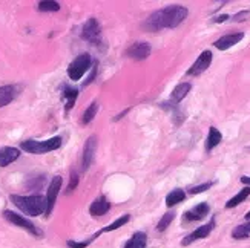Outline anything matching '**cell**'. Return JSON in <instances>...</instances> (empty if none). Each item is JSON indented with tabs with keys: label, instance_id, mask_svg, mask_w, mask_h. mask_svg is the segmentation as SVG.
I'll use <instances>...</instances> for the list:
<instances>
[{
	"label": "cell",
	"instance_id": "obj_1",
	"mask_svg": "<svg viewBox=\"0 0 250 248\" xmlns=\"http://www.w3.org/2000/svg\"><path fill=\"white\" fill-rule=\"evenodd\" d=\"M189 11L183 5H170L163 9L155 11L145 21V28L147 31H160V29H172L180 26L188 19Z\"/></svg>",
	"mask_w": 250,
	"mask_h": 248
},
{
	"label": "cell",
	"instance_id": "obj_2",
	"mask_svg": "<svg viewBox=\"0 0 250 248\" xmlns=\"http://www.w3.org/2000/svg\"><path fill=\"white\" fill-rule=\"evenodd\" d=\"M11 202L21 210L28 216H40L46 213V198L42 195H31V196H20V195H11Z\"/></svg>",
	"mask_w": 250,
	"mask_h": 248
},
{
	"label": "cell",
	"instance_id": "obj_3",
	"mask_svg": "<svg viewBox=\"0 0 250 248\" xmlns=\"http://www.w3.org/2000/svg\"><path fill=\"white\" fill-rule=\"evenodd\" d=\"M62 146V136H54L45 141H36V139H26L20 144V147L28 153H34V155H43L52 152V150H57Z\"/></svg>",
	"mask_w": 250,
	"mask_h": 248
},
{
	"label": "cell",
	"instance_id": "obj_4",
	"mask_svg": "<svg viewBox=\"0 0 250 248\" xmlns=\"http://www.w3.org/2000/svg\"><path fill=\"white\" fill-rule=\"evenodd\" d=\"M91 64H92V58H91L88 52L80 54L77 58H74L69 63V66H68V75H69V78L74 80V81L80 80L83 75L88 72V69L91 68Z\"/></svg>",
	"mask_w": 250,
	"mask_h": 248
},
{
	"label": "cell",
	"instance_id": "obj_5",
	"mask_svg": "<svg viewBox=\"0 0 250 248\" xmlns=\"http://www.w3.org/2000/svg\"><path fill=\"white\" fill-rule=\"evenodd\" d=\"M3 218H5L8 222L14 224L16 227L23 229V230H26V231L31 233V234H34V236H42V231L36 227V225L32 224L29 219H26V218L21 216V214H17V213H14V211H11V210H5V211H3Z\"/></svg>",
	"mask_w": 250,
	"mask_h": 248
},
{
	"label": "cell",
	"instance_id": "obj_6",
	"mask_svg": "<svg viewBox=\"0 0 250 248\" xmlns=\"http://www.w3.org/2000/svg\"><path fill=\"white\" fill-rule=\"evenodd\" d=\"M82 38L88 40L89 43L99 45L102 38V26L99 23V20L94 17L88 19V21L83 25V29H82Z\"/></svg>",
	"mask_w": 250,
	"mask_h": 248
},
{
	"label": "cell",
	"instance_id": "obj_7",
	"mask_svg": "<svg viewBox=\"0 0 250 248\" xmlns=\"http://www.w3.org/2000/svg\"><path fill=\"white\" fill-rule=\"evenodd\" d=\"M212 63V52L210 51H203L200 54V57L195 60V63L188 69V75L189 77H197V75H201L204 71H208Z\"/></svg>",
	"mask_w": 250,
	"mask_h": 248
},
{
	"label": "cell",
	"instance_id": "obj_8",
	"mask_svg": "<svg viewBox=\"0 0 250 248\" xmlns=\"http://www.w3.org/2000/svg\"><path fill=\"white\" fill-rule=\"evenodd\" d=\"M213 227H215V218H212L208 224L201 225V227H198L197 230H193L190 234H188L186 238L183 239L181 245H183V247H188V245H190V244L195 242V241H200V239L208 238V236L212 233Z\"/></svg>",
	"mask_w": 250,
	"mask_h": 248
},
{
	"label": "cell",
	"instance_id": "obj_9",
	"mask_svg": "<svg viewBox=\"0 0 250 248\" xmlns=\"http://www.w3.org/2000/svg\"><path fill=\"white\" fill-rule=\"evenodd\" d=\"M62 176H54L51 184L48 187V191H46V216H49L54 206H56V201H57V196L60 193V189H62Z\"/></svg>",
	"mask_w": 250,
	"mask_h": 248
},
{
	"label": "cell",
	"instance_id": "obj_10",
	"mask_svg": "<svg viewBox=\"0 0 250 248\" xmlns=\"http://www.w3.org/2000/svg\"><path fill=\"white\" fill-rule=\"evenodd\" d=\"M150 51H152V48L147 41H135L127 48L126 56L129 58L140 61V60H146L150 56Z\"/></svg>",
	"mask_w": 250,
	"mask_h": 248
},
{
	"label": "cell",
	"instance_id": "obj_11",
	"mask_svg": "<svg viewBox=\"0 0 250 248\" xmlns=\"http://www.w3.org/2000/svg\"><path fill=\"white\" fill-rule=\"evenodd\" d=\"M97 150V136L92 135L88 138L84 147H83V153H82V170L86 172L91 167V163L94 161V155Z\"/></svg>",
	"mask_w": 250,
	"mask_h": 248
},
{
	"label": "cell",
	"instance_id": "obj_12",
	"mask_svg": "<svg viewBox=\"0 0 250 248\" xmlns=\"http://www.w3.org/2000/svg\"><path fill=\"white\" fill-rule=\"evenodd\" d=\"M209 211H210L209 204H208V202H201V204H198V206L192 207L190 210H188L186 213H184L183 221H184V222H195V221H201V219H204L206 216H208Z\"/></svg>",
	"mask_w": 250,
	"mask_h": 248
},
{
	"label": "cell",
	"instance_id": "obj_13",
	"mask_svg": "<svg viewBox=\"0 0 250 248\" xmlns=\"http://www.w3.org/2000/svg\"><path fill=\"white\" fill-rule=\"evenodd\" d=\"M244 38V32H232V34H226L223 37H220L213 43V46L220 51H227L232 46H235L236 43H240Z\"/></svg>",
	"mask_w": 250,
	"mask_h": 248
},
{
	"label": "cell",
	"instance_id": "obj_14",
	"mask_svg": "<svg viewBox=\"0 0 250 248\" xmlns=\"http://www.w3.org/2000/svg\"><path fill=\"white\" fill-rule=\"evenodd\" d=\"M109 210H111V202L106 196H99L89 207V213L92 216H103Z\"/></svg>",
	"mask_w": 250,
	"mask_h": 248
},
{
	"label": "cell",
	"instance_id": "obj_15",
	"mask_svg": "<svg viewBox=\"0 0 250 248\" xmlns=\"http://www.w3.org/2000/svg\"><path fill=\"white\" fill-rule=\"evenodd\" d=\"M20 156V150L16 147H2L0 149V167H6L9 164H13L14 161H17Z\"/></svg>",
	"mask_w": 250,
	"mask_h": 248
},
{
	"label": "cell",
	"instance_id": "obj_16",
	"mask_svg": "<svg viewBox=\"0 0 250 248\" xmlns=\"http://www.w3.org/2000/svg\"><path fill=\"white\" fill-rule=\"evenodd\" d=\"M190 89H192L190 83H180L178 86H175V89H173L172 94H170V104L175 106V104L181 103L188 96Z\"/></svg>",
	"mask_w": 250,
	"mask_h": 248
},
{
	"label": "cell",
	"instance_id": "obj_17",
	"mask_svg": "<svg viewBox=\"0 0 250 248\" xmlns=\"http://www.w3.org/2000/svg\"><path fill=\"white\" fill-rule=\"evenodd\" d=\"M147 245V234L145 231H135L130 239L125 244L123 248H146Z\"/></svg>",
	"mask_w": 250,
	"mask_h": 248
},
{
	"label": "cell",
	"instance_id": "obj_18",
	"mask_svg": "<svg viewBox=\"0 0 250 248\" xmlns=\"http://www.w3.org/2000/svg\"><path fill=\"white\" fill-rule=\"evenodd\" d=\"M17 88L16 86H0V107L8 106L11 101L16 98Z\"/></svg>",
	"mask_w": 250,
	"mask_h": 248
},
{
	"label": "cell",
	"instance_id": "obj_19",
	"mask_svg": "<svg viewBox=\"0 0 250 248\" xmlns=\"http://www.w3.org/2000/svg\"><path fill=\"white\" fill-rule=\"evenodd\" d=\"M221 141H223V135H221V132H220L216 127L212 126V127L209 129L208 139H206V150H208V152H210V150H213Z\"/></svg>",
	"mask_w": 250,
	"mask_h": 248
},
{
	"label": "cell",
	"instance_id": "obj_20",
	"mask_svg": "<svg viewBox=\"0 0 250 248\" xmlns=\"http://www.w3.org/2000/svg\"><path fill=\"white\" fill-rule=\"evenodd\" d=\"M130 221V214H123V216H120V218H118V219H115L112 224H109V225H107V227H104L103 230H100L99 233H97V234H94L92 236V239L95 241L97 238H99V236L102 234V233H109V231H114V230H118V229H122L123 227V225H126L127 222Z\"/></svg>",
	"mask_w": 250,
	"mask_h": 248
},
{
	"label": "cell",
	"instance_id": "obj_21",
	"mask_svg": "<svg viewBox=\"0 0 250 248\" xmlns=\"http://www.w3.org/2000/svg\"><path fill=\"white\" fill-rule=\"evenodd\" d=\"M249 196H250V187H249V186H246L243 190L238 191L233 198H230L229 201L226 202V209H233V207H238V206H240L241 202H244Z\"/></svg>",
	"mask_w": 250,
	"mask_h": 248
},
{
	"label": "cell",
	"instance_id": "obj_22",
	"mask_svg": "<svg viewBox=\"0 0 250 248\" xmlns=\"http://www.w3.org/2000/svg\"><path fill=\"white\" fill-rule=\"evenodd\" d=\"M184 199H186V193H184V190L175 189V190H172L169 195L166 196V206L167 207H173V206H177V204L183 202Z\"/></svg>",
	"mask_w": 250,
	"mask_h": 248
},
{
	"label": "cell",
	"instance_id": "obj_23",
	"mask_svg": "<svg viewBox=\"0 0 250 248\" xmlns=\"http://www.w3.org/2000/svg\"><path fill=\"white\" fill-rule=\"evenodd\" d=\"M77 96H79V91L75 89V88H64L63 98H64V103H66V112L71 111L72 107H74Z\"/></svg>",
	"mask_w": 250,
	"mask_h": 248
},
{
	"label": "cell",
	"instance_id": "obj_24",
	"mask_svg": "<svg viewBox=\"0 0 250 248\" xmlns=\"http://www.w3.org/2000/svg\"><path fill=\"white\" fill-rule=\"evenodd\" d=\"M250 236V221L246 224H241L235 227V230L232 231V238L233 239H246Z\"/></svg>",
	"mask_w": 250,
	"mask_h": 248
},
{
	"label": "cell",
	"instance_id": "obj_25",
	"mask_svg": "<svg viewBox=\"0 0 250 248\" xmlns=\"http://www.w3.org/2000/svg\"><path fill=\"white\" fill-rule=\"evenodd\" d=\"M97 112H99V104H97V103L89 104V107L84 111V114H83V116H82V123H83L84 126H86V124H89V123L94 120V118H95Z\"/></svg>",
	"mask_w": 250,
	"mask_h": 248
},
{
	"label": "cell",
	"instance_id": "obj_26",
	"mask_svg": "<svg viewBox=\"0 0 250 248\" xmlns=\"http://www.w3.org/2000/svg\"><path fill=\"white\" fill-rule=\"evenodd\" d=\"M173 219H175V211H167V213H165V214H163V218L160 219L158 225H157V230L158 231H165L169 227V225L172 224Z\"/></svg>",
	"mask_w": 250,
	"mask_h": 248
},
{
	"label": "cell",
	"instance_id": "obj_27",
	"mask_svg": "<svg viewBox=\"0 0 250 248\" xmlns=\"http://www.w3.org/2000/svg\"><path fill=\"white\" fill-rule=\"evenodd\" d=\"M39 9L40 11H59L60 3L59 2H52V0H43V2L39 3Z\"/></svg>",
	"mask_w": 250,
	"mask_h": 248
},
{
	"label": "cell",
	"instance_id": "obj_28",
	"mask_svg": "<svg viewBox=\"0 0 250 248\" xmlns=\"http://www.w3.org/2000/svg\"><path fill=\"white\" fill-rule=\"evenodd\" d=\"M212 186H213V182H204V184H201V186L192 187V189H190V195H200V193H203V191H206V190H209Z\"/></svg>",
	"mask_w": 250,
	"mask_h": 248
},
{
	"label": "cell",
	"instance_id": "obj_29",
	"mask_svg": "<svg viewBox=\"0 0 250 248\" xmlns=\"http://www.w3.org/2000/svg\"><path fill=\"white\" fill-rule=\"evenodd\" d=\"M94 239L89 238L88 241H83V242H75V241H68V247L69 248H84V247H88Z\"/></svg>",
	"mask_w": 250,
	"mask_h": 248
},
{
	"label": "cell",
	"instance_id": "obj_30",
	"mask_svg": "<svg viewBox=\"0 0 250 248\" xmlns=\"http://www.w3.org/2000/svg\"><path fill=\"white\" fill-rule=\"evenodd\" d=\"M79 179H80V178H79L77 173H72V175H71V182L68 184V193H71V191L75 190V187L79 186Z\"/></svg>",
	"mask_w": 250,
	"mask_h": 248
},
{
	"label": "cell",
	"instance_id": "obj_31",
	"mask_svg": "<svg viewBox=\"0 0 250 248\" xmlns=\"http://www.w3.org/2000/svg\"><path fill=\"white\" fill-rule=\"evenodd\" d=\"M247 17H250V11H241V13H238L232 17L233 21H244L247 20Z\"/></svg>",
	"mask_w": 250,
	"mask_h": 248
},
{
	"label": "cell",
	"instance_id": "obj_32",
	"mask_svg": "<svg viewBox=\"0 0 250 248\" xmlns=\"http://www.w3.org/2000/svg\"><path fill=\"white\" fill-rule=\"evenodd\" d=\"M229 19H230V16H227V14H223V16H218V17H215V19H213V21H215V23H223V21L229 20Z\"/></svg>",
	"mask_w": 250,
	"mask_h": 248
},
{
	"label": "cell",
	"instance_id": "obj_33",
	"mask_svg": "<svg viewBox=\"0 0 250 248\" xmlns=\"http://www.w3.org/2000/svg\"><path fill=\"white\" fill-rule=\"evenodd\" d=\"M95 72H97V64L94 66V71H92V74H91V77H89L88 80H86V83H84V84H89V83H92V81H94V78H95Z\"/></svg>",
	"mask_w": 250,
	"mask_h": 248
},
{
	"label": "cell",
	"instance_id": "obj_34",
	"mask_svg": "<svg viewBox=\"0 0 250 248\" xmlns=\"http://www.w3.org/2000/svg\"><path fill=\"white\" fill-rule=\"evenodd\" d=\"M241 182L250 187V176H241Z\"/></svg>",
	"mask_w": 250,
	"mask_h": 248
},
{
	"label": "cell",
	"instance_id": "obj_35",
	"mask_svg": "<svg viewBox=\"0 0 250 248\" xmlns=\"http://www.w3.org/2000/svg\"><path fill=\"white\" fill-rule=\"evenodd\" d=\"M246 219H247V221H250V211H249V213L246 214Z\"/></svg>",
	"mask_w": 250,
	"mask_h": 248
}]
</instances>
